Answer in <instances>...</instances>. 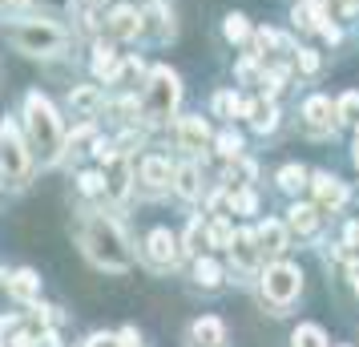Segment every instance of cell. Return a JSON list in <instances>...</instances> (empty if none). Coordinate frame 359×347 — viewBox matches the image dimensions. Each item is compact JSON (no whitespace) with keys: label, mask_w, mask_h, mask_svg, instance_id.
Wrapping results in <instances>:
<instances>
[{"label":"cell","mask_w":359,"mask_h":347,"mask_svg":"<svg viewBox=\"0 0 359 347\" xmlns=\"http://www.w3.org/2000/svg\"><path fill=\"white\" fill-rule=\"evenodd\" d=\"M194 339L202 347H218L222 343V323H218V319H198L194 323Z\"/></svg>","instance_id":"obj_19"},{"label":"cell","mask_w":359,"mask_h":347,"mask_svg":"<svg viewBox=\"0 0 359 347\" xmlns=\"http://www.w3.org/2000/svg\"><path fill=\"white\" fill-rule=\"evenodd\" d=\"M238 149H243V137H238L234 130H226L222 137H218V154H222V158H238Z\"/></svg>","instance_id":"obj_30"},{"label":"cell","mask_w":359,"mask_h":347,"mask_svg":"<svg viewBox=\"0 0 359 347\" xmlns=\"http://www.w3.org/2000/svg\"><path fill=\"white\" fill-rule=\"evenodd\" d=\"M8 331H13V323H8V319H0V347H4V339H8Z\"/></svg>","instance_id":"obj_42"},{"label":"cell","mask_w":359,"mask_h":347,"mask_svg":"<svg viewBox=\"0 0 359 347\" xmlns=\"http://www.w3.org/2000/svg\"><path fill=\"white\" fill-rule=\"evenodd\" d=\"M291 226L299 234H315L319 231V210L315 206H291Z\"/></svg>","instance_id":"obj_18"},{"label":"cell","mask_w":359,"mask_h":347,"mask_svg":"<svg viewBox=\"0 0 359 347\" xmlns=\"http://www.w3.org/2000/svg\"><path fill=\"white\" fill-rule=\"evenodd\" d=\"M315 198H319V206H331V210H339L343 198H347V190H343L339 178H331V174H315Z\"/></svg>","instance_id":"obj_10"},{"label":"cell","mask_w":359,"mask_h":347,"mask_svg":"<svg viewBox=\"0 0 359 347\" xmlns=\"http://www.w3.org/2000/svg\"><path fill=\"white\" fill-rule=\"evenodd\" d=\"M8 36L20 53H61V45H65V33L49 20H25Z\"/></svg>","instance_id":"obj_4"},{"label":"cell","mask_w":359,"mask_h":347,"mask_svg":"<svg viewBox=\"0 0 359 347\" xmlns=\"http://www.w3.org/2000/svg\"><path fill=\"white\" fill-rule=\"evenodd\" d=\"M85 4H105V0H85Z\"/></svg>","instance_id":"obj_45"},{"label":"cell","mask_w":359,"mask_h":347,"mask_svg":"<svg viewBox=\"0 0 359 347\" xmlns=\"http://www.w3.org/2000/svg\"><path fill=\"white\" fill-rule=\"evenodd\" d=\"M81 247H85V254L97 266H105V271H126V266H130L126 238H121V231H117L114 222H105V218H89V222H85Z\"/></svg>","instance_id":"obj_1"},{"label":"cell","mask_w":359,"mask_h":347,"mask_svg":"<svg viewBox=\"0 0 359 347\" xmlns=\"http://www.w3.org/2000/svg\"><path fill=\"white\" fill-rule=\"evenodd\" d=\"M194 279L202 283V287H218V283H222V271H218V263H214V259H198Z\"/></svg>","instance_id":"obj_25"},{"label":"cell","mask_w":359,"mask_h":347,"mask_svg":"<svg viewBox=\"0 0 359 347\" xmlns=\"http://www.w3.org/2000/svg\"><path fill=\"white\" fill-rule=\"evenodd\" d=\"M93 154H97L101 162H114V146H109V142H97V149H93Z\"/></svg>","instance_id":"obj_37"},{"label":"cell","mask_w":359,"mask_h":347,"mask_svg":"<svg viewBox=\"0 0 359 347\" xmlns=\"http://www.w3.org/2000/svg\"><path fill=\"white\" fill-rule=\"evenodd\" d=\"M178 142L198 154V149L210 142V125H206L202 117H182V121H178Z\"/></svg>","instance_id":"obj_9"},{"label":"cell","mask_w":359,"mask_h":347,"mask_svg":"<svg viewBox=\"0 0 359 347\" xmlns=\"http://www.w3.org/2000/svg\"><path fill=\"white\" fill-rule=\"evenodd\" d=\"M299 69H303V73H319V53L299 49Z\"/></svg>","instance_id":"obj_33"},{"label":"cell","mask_w":359,"mask_h":347,"mask_svg":"<svg viewBox=\"0 0 359 347\" xmlns=\"http://www.w3.org/2000/svg\"><path fill=\"white\" fill-rule=\"evenodd\" d=\"M109 33L114 36H121V41H130V36H137L142 33V13L137 8H114V17H109Z\"/></svg>","instance_id":"obj_12"},{"label":"cell","mask_w":359,"mask_h":347,"mask_svg":"<svg viewBox=\"0 0 359 347\" xmlns=\"http://www.w3.org/2000/svg\"><path fill=\"white\" fill-rule=\"evenodd\" d=\"M29 137H33V149L41 154V162H53L61 154V121L41 93L29 97Z\"/></svg>","instance_id":"obj_2"},{"label":"cell","mask_w":359,"mask_h":347,"mask_svg":"<svg viewBox=\"0 0 359 347\" xmlns=\"http://www.w3.org/2000/svg\"><path fill=\"white\" fill-rule=\"evenodd\" d=\"M146 17L154 20V29H165V8H162V4H154V8H149Z\"/></svg>","instance_id":"obj_36"},{"label":"cell","mask_w":359,"mask_h":347,"mask_svg":"<svg viewBox=\"0 0 359 347\" xmlns=\"http://www.w3.org/2000/svg\"><path fill=\"white\" fill-rule=\"evenodd\" d=\"M8 4H29V0H8Z\"/></svg>","instance_id":"obj_44"},{"label":"cell","mask_w":359,"mask_h":347,"mask_svg":"<svg viewBox=\"0 0 359 347\" xmlns=\"http://www.w3.org/2000/svg\"><path fill=\"white\" fill-rule=\"evenodd\" d=\"M89 347H121V343H117V339H105V335H97V339H93Z\"/></svg>","instance_id":"obj_40"},{"label":"cell","mask_w":359,"mask_h":347,"mask_svg":"<svg viewBox=\"0 0 359 347\" xmlns=\"http://www.w3.org/2000/svg\"><path fill=\"white\" fill-rule=\"evenodd\" d=\"M97 101H101V93L93 89V85H81V89H73V97H69V105L77 109V114H93L97 109Z\"/></svg>","instance_id":"obj_20"},{"label":"cell","mask_w":359,"mask_h":347,"mask_svg":"<svg viewBox=\"0 0 359 347\" xmlns=\"http://www.w3.org/2000/svg\"><path fill=\"white\" fill-rule=\"evenodd\" d=\"M178 97H182L178 73L154 69V73H149V85H146V97H142V109H146L149 121H162V117H170V109L178 105Z\"/></svg>","instance_id":"obj_3"},{"label":"cell","mask_w":359,"mask_h":347,"mask_svg":"<svg viewBox=\"0 0 359 347\" xmlns=\"http://www.w3.org/2000/svg\"><path fill=\"white\" fill-rule=\"evenodd\" d=\"M323 20H327V13H323L319 0H303V4L294 8V25H299V29H323Z\"/></svg>","instance_id":"obj_17"},{"label":"cell","mask_w":359,"mask_h":347,"mask_svg":"<svg viewBox=\"0 0 359 347\" xmlns=\"http://www.w3.org/2000/svg\"><path fill=\"white\" fill-rule=\"evenodd\" d=\"M303 117H307L311 133H327L331 125H335V105H331L327 97H311L307 105H303Z\"/></svg>","instance_id":"obj_8"},{"label":"cell","mask_w":359,"mask_h":347,"mask_svg":"<svg viewBox=\"0 0 359 347\" xmlns=\"http://www.w3.org/2000/svg\"><path fill=\"white\" fill-rule=\"evenodd\" d=\"M250 125L259 133H271L278 125V109L275 105H255V109H250Z\"/></svg>","instance_id":"obj_22"},{"label":"cell","mask_w":359,"mask_h":347,"mask_svg":"<svg viewBox=\"0 0 359 347\" xmlns=\"http://www.w3.org/2000/svg\"><path fill=\"white\" fill-rule=\"evenodd\" d=\"M283 81H287V69H271V73H262V93L275 97L278 89H283Z\"/></svg>","instance_id":"obj_32"},{"label":"cell","mask_w":359,"mask_h":347,"mask_svg":"<svg viewBox=\"0 0 359 347\" xmlns=\"http://www.w3.org/2000/svg\"><path fill=\"white\" fill-rule=\"evenodd\" d=\"M351 287L359 291V266H351Z\"/></svg>","instance_id":"obj_43"},{"label":"cell","mask_w":359,"mask_h":347,"mask_svg":"<svg viewBox=\"0 0 359 347\" xmlns=\"http://www.w3.org/2000/svg\"><path fill=\"white\" fill-rule=\"evenodd\" d=\"M13 347H36V339H33V335H17V339H13Z\"/></svg>","instance_id":"obj_39"},{"label":"cell","mask_w":359,"mask_h":347,"mask_svg":"<svg viewBox=\"0 0 359 347\" xmlns=\"http://www.w3.org/2000/svg\"><path fill=\"white\" fill-rule=\"evenodd\" d=\"M255 206H259V202H255V194H250V190L234 194V210H243V215H255Z\"/></svg>","instance_id":"obj_34"},{"label":"cell","mask_w":359,"mask_h":347,"mask_svg":"<svg viewBox=\"0 0 359 347\" xmlns=\"http://www.w3.org/2000/svg\"><path fill=\"white\" fill-rule=\"evenodd\" d=\"M278 186H283V190H303V186H307V170H303V165H283V170H278Z\"/></svg>","instance_id":"obj_24"},{"label":"cell","mask_w":359,"mask_h":347,"mask_svg":"<svg viewBox=\"0 0 359 347\" xmlns=\"http://www.w3.org/2000/svg\"><path fill=\"white\" fill-rule=\"evenodd\" d=\"M174 178H178L174 186H178L182 198H198V190H202V186H198V170H194V165H182Z\"/></svg>","instance_id":"obj_23"},{"label":"cell","mask_w":359,"mask_h":347,"mask_svg":"<svg viewBox=\"0 0 359 347\" xmlns=\"http://www.w3.org/2000/svg\"><path fill=\"white\" fill-rule=\"evenodd\" d=\"M255 243H259V254H283L287 250V231L283 222H262L255 231Z\"/></svg>","instance_id":"obj_11"},{"label":"cell","mask_w":359,"mask_h":347,"mask_svg":"<svg viewBox=\"0 0 359 347\" xmlns=\"http://www.w3.org/2000/svg\"><path fill=\"white\" fill-rule=\"evenodd\" d=\"M299 287H303V275H299V266H291V263H275L262 275V295L271 299L275 307H287V303L299 295Z\"/></svg>","instance_id":"obj_5"},{"label":"cell","mask_w":359,"mask_h":347,"mask_svg":"<svg viewBox=\"0 0 359 347\" xmlns=\"http://www.w3.org/2000/svg\"><path fill=\"white\" fill-rule=\"evenodd\" d=\"M291 347H327V335H323V327H315V323H303V327L294 331Z\"/></svg>","instance_id":"obj_21"},{"label":"cell","mask_w":359,"mask_h":347,"mask_svg":"<svg viewBox=\"0 0 359 347\" xmlns=\"http://www.w3.org/2000/svg\"><path fill=\"white\" fill-rule=\"evenodd\" d=\"M222 33H226V41H234V45H243L246 36H250V25H246V17H238V13H230L226 25H222Z\"/></svg>","instance_id":"obj_26"},{"label":"cell","mask_w":359,"mask_h":347,"mask_svg":"<svg viewBox=\"0 0 359 347\" xmlns=\"http://www.w3.org/2000/svg\"><path fill=\"white\" fill-rule=\"evenodd\" d=\"M170 178H174V170H170L165 158H146V162H142V182L146 186L162 190V186H170Z\"/></svg>","instance_id":"obj_13"},{"label":"cell","mask_w":359,"mask_h":347,"mask_svg":"<svg viewBox=\"0 0 359 347\" xmlns=\"http://www.w3.org/2000/svg\"><path fill=\"white\" fill-rule=\"evenodd\" d=\"M275 41H278V36L271 33V29H262V33H259V49H271V45H275Z\"/></svg>","instance_id":"obj_38"},{"label":"cell","mask_w":359,"mask_h":347,"mask_svg":"<svg viewBox=\"0 0 359 347\" xmlns=\"http://www.w3.org/2000/svg\"><path fill=\"white\" fill-rule=\"evenodd\" d=\"M93 73H97V77H105V81H117L121 65H117L114 45H97V49H93Z\"/></svg>","instance_id":"obj_16"},{"label":"cell","mask_w":359,"mask_h":347,"mask_svg":"<svg viewBox=\"0 0 359 347\" xmlns=\"http://www.w3.org/2000/svg\"><path fill=\"white\" fill-rule=\"evenodd\" d=\"M178 254H182V250H178V238H174L170 231H154V234L146 238V259H149L154 266H174V263H178Z\"/></svg>","instance_id":"obj_7"},{"label":"cell","mask_w":359,"mask_h":347,"mask_svg":"<svg viewBox=\"0 0 359 347\" xmlns=\"http://www.w3.org/2000/svg\"><path fill=\"white\" fill-rule=\"evenodd\" d=\"M347 243H351V247H359V226H355V222L347 226Z\"/></svg>","instance_id":"obj_41"},{"label":"cell","mask_w":359,"mask_h":347,"mask_svg":"<svg viewBox=\"0 0 359 347\" xmlns=\"http://www.w3.org/2000/svg\"><path fill=\"white\" fill-rule=\"evenodd\" d=\"M36 291H41V279H36L33 271H17V275L8 279V295L20 299V303H33Z\"/></svg>","instance_id":"obj_14"},{"label":"cell","mask_w":359,"mask_h":347,"mask_svg":"<svg viewBox=\"0 0 359 347\" xmlns=\"http://www.w3.org/2000/svg\"><path fill=\"white\" fill-rule=\"evenodd\" d=\"M230 250H234L238 266H246V271H250V266L259 263V243H255V234H250V231L234 234V238H230Z\"/></svg>","instance_id":"obj_15"},{"label":"cell","mask_w":359,"mask_h":347,"mask_svg":"<svg viewBox=\"0 0 359 347\" xmlns=\"http://www.w3.org/2000/svg\"><path fill=\"white\" fill-rule=\"evenodd\" d=\"M126 186H130V170H126V165H114V174H109V186H105V190H109L114 198H126Z\"/></svg>","instance_id":"obj_29"},{"label":"cell","mask_w":359,"mask_h":347,"mask_svg":"<svg viewBox=\"0 0 359 347\" xmlns=\"http://www.w3.org/2000/svg\"><path fill=\"white\" fill-rule=\"evenodd\" d=\"M101 186H105V182H101L97 174H81V190H85V194H97Z\"/></svg>","instance_id":"obj_35"},{"label":"cell","mask_w":359,"mask_h":347,"mask_svg":"<svg viewBox=\"0 0 359 347\" xmlns=\"http://www.w3.org/2000/svg\"><path fill=\"white\" fill-rule=\"evenodd\" d=\"M206 247V226H202V222H190V234H186V250H190V254H198V250Z\"/></svg>","instance_id":"obj_31"},{"label":"cell","mask_w":359,"mask_h":347,"mask_svg":"<svg viewBox=\"0 0 359 347\" xmlns=\"http://www.w3.org/2000/svg\"><path fill=\"white\" fill-rule=\"evenodd\" d=\"M335 117L339 121H359V93H343L339 105H335Z\"/></svg>","instance_id":"obj_28"},{"label":"cell","mask_w":359,"mask_h":347,"mask_svg":"<svg viewBox=\"0 0 359 347\" xmlns=\"http://www.w3.org/2000/svg\"><path fill=\"white\" fill-rule=\"evenodd\" d=\"M230 238H234V231H230L226 218H218L214 226H206V243H214V247H230Z\"/></svg>","instance_id":"obj_27"},{"label":"cell","mask_w":359,"mask_h":347,"mask_svg":"<svg viewBox=\"0 0 359 347\" xmlns=\"http://www.w3.org/2000/svg\"><path fill=\"white\" fill-rule=\"evenodd\" d=\"M0 165H4L8 182H25L29 178V154H25V142H20L13 121H4V130H0Z\"/></svg>","instance_id":"obj_6"}]
</instances>
